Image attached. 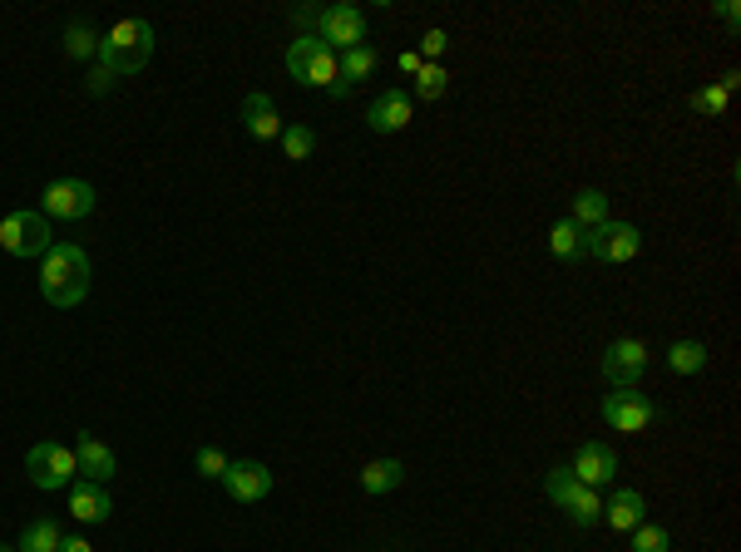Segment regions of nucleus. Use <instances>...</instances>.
<instances>
[{"label": "nucleus", "instance_id": "obj_1", "mask_svg": "<svg viewBox=\"0 0 741 552\" xmlns=\"http://www.w3.org/2000/svg\"><path fill=\"white\" fill-rule=\"evenodd\" d=\"M40 291H45L50 306L59 311H75L89 296V257L75 242H55V247L40 257Z\"/></svg>", "mask_w": 741, "mask_h": 552}, {"label": "nucleus", "instance_id": "obj_2", "mask_svg": "<svg viewBox=\"0 0 741 552\" xmlns=\"http://www.w3.org/2000/svg\"><path fill=\"white\" fill-rule=\"evenodd\" d=\"M154 49H159V30L149 25V20H119L109 35H99V59H95V65L115 69V75L124 79V75L149 69Z\"/></svg>", "mask_w": 741, "mask_h": 552}, {"label": "nucleus", "instance_id": "obj_3", "mask_svg": "<svg viewBox=\"0 0 741 552\" xmlns=\"http://www.w3.org/2000/svg\"><path fill=\"white\" fill-rule=\"evenodd\" d=\"M55 242H59L55 228H50V218L40 208H20L0 222V252H6V257H20V262L45 257Z\"/></svg>", "mask_w": 741, "mask_h": 552}, {"label": "nucleus", "instance_id": "obj_4", "mask_svg": "<svg viewBox=\"0 0 741 552\" xmlns=\"http://www.w3.org/2000/svg\"><path fill=\"white\" fill-rule=\"evenodd\" d=\"M287 75L307 89H331L337 85V49H327L317 35H297L287 45Z\"/></svg>", "mask_w": 741, "mask_h": 552}, {"label": "nucleus", "instance_id": "obj_5", "mask_svg": "<svg viewBox=\"0 0 741 552\" xmlns=\"http://www.w3.org/2000/svg\"><path fill=\"white\" fill-rule=\"evenodd\" d=\"M312 35L322 40L327 49H357V45H367V15H361L357 5H347V0H337V5H322V15H317V30Z\"/></svg>", "mask_w": 741, "mask_h": 552}, {"label": "nucleus", "instance_id": "obj_6", "mask_svg": "<svg viewBox=\"0 0 741 552\" xmlns=\"http://www.w3.org/2000/svg\"><path fill=\"white\" fill-rule=\"evenodd\" d=\"M95 202H99V192H95V183H85V178H55L40 192V212H45V218H59V222L89 218Z\"/></svg>", "mask_w": 741, "mask_h": 552}, {"label": "nucleus", "instance_id": "obj_7", "mask_svg": "<svg viewBox=\"0 0 741 552\" xmlns=\"http://www.w3.org/2000/svg\"><path fill=\"white\" fill-rule=\"evenodd\" d=\"M25 474H30V484H35V488H69V484H75V474H79L75 449L45 439V444H35L25 454Z\"/></svg>", "mask_w": 741, "mask_h": 552}, {"label": "nucleus", "instance_id": "obj_8", "mask_svg": "<svg viewBox=\"0 0 741 552\" xmlns=\"http://www.w3.org/2000/svg\"><path fill=\"white\" fill-rule=\"evenodd\" d=\"M643 252V232L633 222H613L608 218L603 228L584 232V257H598V262H633Z\"/></svg>", "mask_w": 741, "mask_h": 552}, {"label": "nucleus", "instance_id": "obj_9", "mask_svg": "<svg viewBox=\"0 0 741 552\" xmlns=\"http://www.w3.org/2000/svg\"><path fill=\"white\" fill-rule=\"evenodd\" d=\"M603 380L613 385V390H638V380L647 375V345L643 341H613L603 351Z\"/></svg>", "mask_w": 741, "mask_h": 552}, {"label": "nucleus", "instance_id": "obj_10", "mask_svg": "<svg viewBox=\"0 0 741 552\" xmlns=\"http://www.w3.org/2000/svg\"><path fill=\"white\" fill-rule=\"evenodd\" d=\"M657 419V405L638 390H613L603 395V424L618 429V434H643L647 424Z\"/></svg>", "mask_w": 741, "mask_h": 552}, {"label": "nucleus", "instance_id": "obj_11", "mask_svg": "<svg viewBox=\"0 0 741 552\" xmlns=\"http://www.w3.org/2000/svg\"><path fill=\"white\" fill-rule=\"evenodd\" d=\"M218 484L228 488L232 504H262L272 494V468L258 464V459H238V464H228V474Z\"/></svg>", "mask_w": 741, "mask_h": 552}, {"label": "nucleus", "instance_id": "obj_12", "mask_svg": "<svg viewBox=\"0 0 741 552\" xmlns=\"http://www.w3.org/2000/svg\"><path fill=\"white\" fill-rule=\"evenodd\" d=\"M411 119H415V99L405 95V89H385L367 109V124L375 134H401V129H411Z\"/></svg>", "mask_w": 741, "mask_h": 552}, {"label": "nucleus", "instance_id": "obj_13", "mask_svg": "<svg viewBox=\"0 0 741 552\" xmlns=\"http://www.w3.org/2000/svg\"><path fill=\"white\" fill-rule=\"evenodd\" d=\"M568 468H574V478L584 488H603V484H613V474H618V454L608 444H578Z\"/></svg>", "mask_w": 741, "mask_h": 552}, {"label": "nucleus", "instance_id": "obj_14", "mask_svg": "<svg viewBox=\"0 0 741 552\" xmlns=\"http://www.w3.org/2000/svg\"><path fill=\"white\" fill-rule=\"evenodd\" d=\"M242 129H248L258 143H277L282 139V114H277V104H272L262 89H252V95L242 99Z\"/></svg>", "mask_w": 741, "mask_h": 552}, {"label": "nucleus", "instance_id": "obj_15", "mask_svg": "<svg viewBox=\"0 0 741 552\" xmlns=\"http://www.w3.org/2000/svg\"><path fill=\"white\" fill-rule=\"evenodd\" d=\"M75 464H79V474H85L89 484H105V488H109V478L119 474V459H115V449H109L105 439H95V434H79Z\"/></svg>", "mask_w": 741, "mask_h": 552}, {"label": "nucleus", "instance_id": "obj_16", "mask_svg": "<svg viewBox=\"0 0 741 552\" xmlns=\"http://www.w3.org/2000/svg\"><path fill=\"white\" fill-rule=\"evenodd\" d=\"M69 514H75V523H105L115 514V498H109L105 484L79 478V484H69Z\"/></svg>", "mask_w": 741, "mask_h": 552}, {"label": "nucleus", "instance_id": "obj_17", "mask_svg": "<svg viewBox=\"0 0 741 552\" xmlns=\"http://www.w3.org/2000/svg\"><path fill=\"white\" fill-rule=\"evenodd\" d=\"M375 49L371 45H357V49H347V55H337V85L327 89L331 99H347L351 95V85H361V79H371L375 75Z\"/></svg>", "mask_w": 741, "mask_h": 552}, {"label": "nucleus", "instance_id": "obj_18", "mask_svg": "<svg viewBox=\"0 0 741 552\" xmlns=\"http://www.w3.org/2000/svg\"><path fill=\"white\" fill-rule=\"evenodd\" d=\"M603 518H608V528H618V533H633L638 523H647L643 494H638V488H618V494L603 504Z\"/></svg>", "mask_w": 741, "mask_h": 552}, {"label": "nucleus", "instance_id": "obj_19", "mask_svg": "<svg viewBox=\"0 0 741 552\" xmlns=\"http://www.w3.org/2000/svg\"><path fill=\"white\" fill-rule=\"evenodd\" d=\"M401 478H405L401 459H371V464L361 468V488H367V494H391V488H401Z\"/></svg>", "mask_w": 741, "mask_h": 552}, {"label": "nucleus", "instance_id": "obj_20", "mask_svg": "<svg viewBox=\"0 0 741 552\" xmlns=\"http://www.w3.org/2000/svg\"><path fill=\"white\" fill-rule=\"evenodd\" d=\"M568 222H574V228H584V232L603 228V222H608V198L598 188H584L574 198V218H568Z\"/></svg>", "mask_w": 741, "mask_h": 552}, {"label": "nucleus", "instance_id": "obj_21", "mask_svg": "<svg viewBox=\"0 0 741 552\" xmlns=\"http://www.w3.org/2000/svg\"><path fill=\"white\" fill-rule=\"evenodd\" d=\"M59 543H65V533H59L50 518H35V523H25L15 552H59Z\"/></svg>", "mask_w": 741, "mask_h": 552}, {"label": "nucleus", "instance_id": "obj_22", "mask_svg": "<svg viewBox=\"0 0 741 552\" xmlns=\"http://www.w3.org/2000/svg\"><path fill=\"white\" fill-rule=\"evenodd\" d=\"M667 371L673 375H702L707 371V345L702 341H677L667 351Z\"/></svg>", "mask_w": 741, "mask_h": 552}, {"label": "nucleus", "instance_id": "obj_23", "mask_svg": "<svg viewBox=\"0 0 741 552\" xmlns=\"http://www.w3.org/2000/svg\"><path fill=\"white\" fill-rule=\"evenodd\" d=\"M549 252L558 262H584V228H574V222H554L549 232Z\"/></svg>", "mask_w": 741, "mask_h": 552}, {"label": "nucleus", "instance_id": "obj_24", "mask_svg": "<svg viewBox=\"0 0 741 552\" xmlns=\"http://www.w3.org/2000/svg\"><path fill=\"white\" fill-rule=\"evenodd\" d=\"M564 514L574 518L578 528H593L598 518H603V498H598V488H584V484H578V488H574V498L564 504Z\"/></svg>", "mask_w": 741, "mask_h": 552}, {"label": "nucleus", "instance_id": "obj_25", "mask_svg": "<svg viewBox=\"0 0 741 552\" xmlns=\"http://www.w3.org/2000/svg\"><path fill=\"white\" fill-rule=\"evenodd\" d=\"M445 89H450V75H445V65H421L415 69V95L421 104H435V99H445Z\"/></svg>", "mask_w": 741, "mask_h": 552}, {"label": "nucleus", "instance_id": "obj_26", "mask_svg": "<svg viewBox=\"0 0 741 552\" xmlns=\"http://www.w3.org/2000/svg\"><path fill=\"white\" fill-rule=\"evenodd\" d=\"M65 55L69 59H99V30L75 20V25L65 30Z\"/></svg>", "mask_w": 741, "mask_h": 552}, {"label": "nucleus", "instance_id": "obj_27", "mask_svg": "<svg viewBox=\"0 0 741 552\" xmlns=\"http://www.w3.org/2000/svg\"><path fill=\"white\" fill-rule=\"evenodd\" d=\"M282 153H287L292 163H307L312 153H317V134H312L307 124H282Z\"/></svg>", "mask_w": 741, "mask_h": 552}, {"label": "nucleus", "instance_id": "obj_28", "mask_svg": "<svg viewBox=\"0 0 741 552\" xmlns=\"http://www.w3.org/2000/svg\"><path fill=\"white\" fill-rule=\"evenodd\" d=\"M633 552H673V533L663 523H638L633 528Z\"/></svg>", "mask_w": 741, "mask_h": 552}, {"label": "nucleus", "instance_id": "obj_29", "mask_svg": "<svg viewBox=\"0 0 741 552\" xmlns=\"http://www.w3.org/2000/svg\"><path fill=\"white\" fill-rule=\"evenodd\" d=\"M574 488H578V478H574V468H568V464H554L549 474H544V494H549L558 508L574 498Z\"/></svg>", "mask_w": 741, "mask_h": 552}, {"label": "nucleus", "instance_id": "obj_30", "mask_svg": "<svg viewBox=\"0 0 741 552\" xmlns=\"http://www.w3.org/2000/svg\"><path fill=\"white\" fill-rule=\"evenodd\" d=\"M693 109L697 114H707V119H722L727 114V89H722V79H717V85H702L693 95Z\"/></svg>", "mask_w": 741, "mask_h": 552}, {"label": "nucleus", "instance_id": "obj_31", "mask_svg": "<svg viewBox=\"0 0 741 552\" xmlns=\"http://www.w3.org/2000/svg\"><path fill=\"white\" fill-rule=\"evenodd\" d=\"M228 464H232V459L222 454V449H213V444H203L198 454H193V468H198V478H222V474H228Z\"/></svg>", "mask_w": 741, "mask_h": 552}, {"label": "nucleus", "instance_id": "obj_32", "mask_svg": "<svg viewBox=\"0 0 741 552\" xmlns=\"http://www.w3.org/2000/svg\"><path fill=\"white\" fill-rule=\"evenodd\" d=\"M445 45H450V35H445V30H425V40H421V59H425V65H440Z\"/></svg>", "mask_w": 741, "mask_h": 552}, {"label": "nucleus", "instance_id": "obj_33", "mask_svg": "<svg viewBox=\"0 0 741 552\" xmlns=\"http://www.w3.org/2000/svg\"><path fill=\"white\" fill-rule=\"evenodd\" d=\"M717 15H722V20H727V25H732V30H737V20H741L737 0H722V5H717Z\"/></svg>", "mask_w": 741, "mask_h": 552}, {"label": "nucleus", "instance_id": "obj_34", "mask_svg": "<svg viewBox=\"0 0 741 552\" xmlns=\"http://www.w3.org/2000/svg\"><path fill=\"white\" fill-rule=\"evenodd\" d=\"M59 552H95L85 543V538H65V543H59Z\"/></svg>", "mask_w": 741, "mask_h": 552}, {"label": "nucleus", "instance_id": "obj_35", "mask_svg": "<svg viewBox=\"0 0 741 552\" xmlns=\"http://www.w3.org/2000/svg\"><path fill=\"white\" fill-rule=\"evenodd\" d=\"M425 59L421 55H401V75H415V69H421Z\"/></svg>", "mask_w": 741, "mask_h": 552}, {"label": "nucleus", "instance_id": "obj_36", "mask_svg": "<svg viewBox=\"0 0 741 552\" xmlns=\"http://www.w3.org/2000/svg\"><path fill=\"white\" fill-rule=\"evenodd\" d=\"M0 552H15V548H6V543H0Z\"/></svg>", "mask_w": 741, "mask_h": 552}]
</instances>
